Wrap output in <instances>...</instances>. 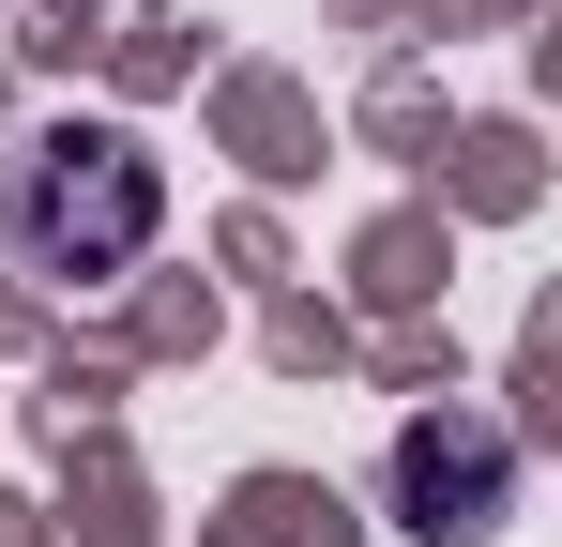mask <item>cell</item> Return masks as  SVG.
I'll use <instances>...</instances> for the list:
<instances>
[{
    "label": "cell",
    "instance_id": "cell-1",
    "mask_svg": "<svg viewBox=\"0 0 562 547\" xmlns=\"http://www.w3.org/2000/svg\"><path fill=\"white\" fill-rule=\"evenodd\" d=\"M153 228H168V182L137 137H106V122H61V137H31L15 182H0V244L46 274V289H106V274L153 259Z\"/></svg>",
    "mask_w": 562,
    "mask_h": 547
},
{
    "label": "cell",
    "instance_id": "cell-2",
    "mask_svg": "<svg viewBox=\"0 0 562 547\" xmlns=\"http://www.w3.org/2000/svg\"><path fill=\"white\" fill-rule=\"evenodd\" d=\"M395 487H411V533H471V517H502L517 456H502V426H411Z\"/></svg>",
    "mask_w": 562,
    "mask_h": 547
}]
</instances>
